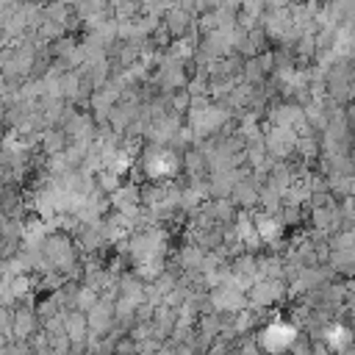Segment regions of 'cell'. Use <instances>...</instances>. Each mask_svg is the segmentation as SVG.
<instances>
[{
	"instance_id": "cell-1",
	"label": "cell",
	"mask_w": 355,
	"mask_h": 355,
	"mask_svg": "<svg viewBox=\"0 0 355 355\" xmlns=\"http://www.w3.org/2000/svg\"><path fill=\"white\" fill-rule=\"evenodd\" d=\"M244 297H247V308L269 311V308H277L286 300V283L283 280H255L244 291Z\"/></svg>"
},
{
	"instance_id": "cell-2",
	"label": "cell",
	"mask_w": 355,
	"mask_h": 355,
	"mask_svg": "<svg viewBox=\"0 0 355 355\" xmlns=\"http://www.w3.org/2000/svg\"><path fill=\"white\" fill-rule=\"evenodd\" d=\"M208 302H211V311H216V313H239L241 308H247L244 291L233 283H222L216 288H208Z\"/></svg>"
},
{
	"instance_id": "cell-3",
	"label": "cell",
	"mask_w": 355,
	"mask_h": 355,
	"mask_svg": "<svg viewBox=\"0 0 355 355\" xmlns=\"http://www.w3.org/2000/svg\"><path fill=\"white\" fill-rule=\"evenodd\" d=\"M39 330V319L33 311V302H17L11 308V338L14 341H28Z\"/></svg>"
},
{
	"instance_id": "cell-4",
	"label": "cell",
	"mask_w": 355,
	"mask_h": 355,
	"mask_svg": "<svg viewBox=\"0 0 355 355\" xmlns=\"http://www.w3.org/2000/svg\"><path fill=\"white\" fill-rule=\"evenodd\" d=\"M86 327H89L92 338H103L114 327V302L97 297V302L86 311Z\"/></svg>"
},
{
	"instance_id": "cell-5",
	"label": "cell",
	"mask_w": 355,
	"mask_h": 355,
	"mask_svg": "<svg viewBox=\"0 0 355 355\" xmlns=\"http://www.w3.org/2000/svg\"><path fill=\"white\" fill-rule=\"evenodd\" d=\"M64 333L69 338V344H86L92 336H89V327H86V313L72 308V311H64Z\"/></svg>"
},
{
	"instance_id": "cell-6",
	"label": "cell",
	"mask_w": 355,
	"mask_h": 355,
	"mask_svg": "<svg viewBox=\"0 0 355 355\" xmlns=\"http://www.w3.org/2000/svg\"><path fill=\"white\" fill-rule=\"evenodd\" d=\"M277 222L283 225V230H294V227H300L305 222V208L302 205H286L283 202V208L277 214Z\"/></svg>"
},
{
	"instance_id": "cell-7",
	"label": "cell",
	"mask_w": 355,
	"mask_h": 355,
	"mask_svg": "<svg viewBox=\"0 0 355 355\" xmlns=\"http://www.w3.org/2000/svg\"><path fill=\"white\" fill-rule=\"evenodd\" d=\"M94 302H97V291H94V288H89V286H78V294H75V308L86 313V311H89Z\"/></svg>"
},
{
	"instance_id": "cell-8",
	"label": "cell",
	"mask_w": 355,
	"mask_h": 355,
	"mask_svg": "<svg viewBox=\"0 0 355 355\" xmlns=\"http://www.w3.org/2000/svg\"><path fill=\"white\" fill-rule=\"evenodd\" d=\"M111 355H136V341L128 333L119 336V338H114L111 341Z\"/></svg>"
}]
</instances>
